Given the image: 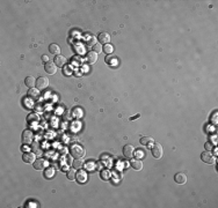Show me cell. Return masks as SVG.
Segmentation results:
<instances>
[{
	"label": "cell",
	"mask_w": 218,
	"mask_h": 208,
	"mask_svg": "<svg viewBox=\"0 0 218 208\" xmlns=\"http://www.w3.org/2000/svg\"><path fill=\"white\" fill-rule=\"evenodd\" d=\"M85 155V149L81 146H73L71 148V156H73L74 158H81Z\"/></svg>",
	"instance_id": "obj_1"
},
{
	"label": "cell",
	"mask_w": 218,
	"mask_h": 208,
	"mask_svg": "<svg viewBox=\"0 0 218 208\" xmlns=\"http://www.w3.org/2000/svg\"><path fill=\"white\" fill-rule=\"evenodd\" d=\"M33 138H34V134H33V132H32V131H29V130H24V131L22 132L21 140L24 145L33 144Z\"/></svg>",
	"instance_id": "obj_2"
},
{
	"label": "cell",
	"mask_w": 218,
	"mask_h": 208,
	"mask_svg": "<svg viewBox=\"0 0 218 208\" xmlns=\"http://www.w3.org/2000/svg\"><path fill=\"white\" fill-rule=\"evenodd\" d=\"M152 155L157 160L161 158V156H163V146L159 142H153L152 144Z\"/></svg>",
	"instance_id": "obj_3"
},
{
	"label": "cell",
	"mask_w": 218,
	"mask_h": 208,
	"mask_svg": "<svg viewBox=\"0 0 218 208\" xmlns=\"http://www.w3.org/2000/svg\"><path fill=\"white\" fill-rule=\"evenodd\" d=\"M48 86H49V80H48V78H45V76H41V78H38V79L36 80V87H37V89H40V90L46 89Z\"/></svg>",
	"instance_id": "obj_4"
},
{
	"label": "cell",
	"mask_w": 218,
	"mask_h": 208,
	"mask_svg": "<svg viewBox=\"0 0 218 208\" xmlns=\"http://www.w3.org/2000/svg\"><path fill=\"white\" fill-rule=\"evenodd\" d=\"M201 158H202V161L203 162H205L208 164H212L214 162H215V157L214 155L211 154V152H204V153H202V155H201Z\"/></svg>",
	"instance_id": "obj_5"
},
{
	"label": "cell",
	"mask_w": 218,
	"mask_h": 208,
	"mask_svg": "<svg viewBox=\"0 0 218 208\" xmlns=\"http://www.w3.org/2000/svg\"><path fill=\"white\" fill-rule=\"evenodd\" d=\"M44 68L48 74H54L57 72V65L54 62H46L44 65Z\"/></svg>",
	"instance_id": "obj_6"
},
{
	"label": "cell",
	"mask_w": 218,
	"mask_h": 208,
	"mask_svg": "<svg viewBox=\"0 0 218 208\" xmlns=\"http://www.w3.org/2000/svg\"><path fill=\"white\" fill-rule=\"evenodd\" d=\"M135 154V148L131 145H125L123 147V155L127 158H131Z\"/></svg>",
	"instance_id": "obj_7"
},
{
	"label": "cell",
	"mask_w": 218,
	"mask_h": 208,
	"mask_svg": "<svg viewBox=\"0 0 218 208\" xmlns=\"http://www.w3.org/2000/svg\"><path fill=\"white\" fill-rule=\"evenodd\" d=\"M22 160L26 163H34L36 161L35 160V154L34 153H29V152H24V154L22 156Z\"/></svg>",
	"instance_id": "obj_8"
},
{
	"label": "cell",
	"mask_w": 218,
	"mask_h": 208,
	"mask_svg": "<svg viewBox=\"0 0 218 208\" xmlns=\"http://www.w3.org/2000/svg\"><path fill=\"white\" fill-rule=\"evenodd\" d=\"M48 166V162L43 160V158H38V160H36L35 162H34V168L36 169V170H42L44 169L45 166Z\"/></svg>",
	"instance_id": "obj_9"
},
{
	"label": "cell",
	"mask_w": 218,
	"mask_h": 208,
	"mask_svg": "<svg viewBox=\"0 0 218 208\" xmlns=\"http://www.w3.org/2000/svg\"><path fill=\"white\" fill-rule=\"evenodd\" d=\"M98 40L100 44H105L106 45V44H109V42H110V36H109V34H107V32H101L99 35Z\"/></svg>",
	"instance_id": "obj_10"
},
{
	"label": "cell",
	"mask_w": 218,
	"mask_h": 208,
	"mask_svg": "<svg viewBox=\"0 0 218 208\" xmlns=\"http://www.w3.org/2000/svg\"><path fill=\"white\" fill-rule=\"evenodd\" d=\"M86 60H87L88 64H94L98 60V53L94 51H89L87 52L86 54Z\"/></svg>",
	"instance_id": "obj_11"
},
{
	"label": "cell",
	"mask_w": 218,
	"mask_h": 208,
	"mask_svg": "<svg viewBox=\"0 0 218 208\" xmlns=\"http://www.w3.org/2000/svg\"><path fill=\"white\" fill-rule=\"evenodd\" d=\"M32 150H33L34 154L37 156H41L43 154L42 147H41V145H40L38 142H33V144H32Z\"/></svg>",
	"instance_id": "obj_12"
},
{
	"label": "cell",
	"mask_w": 218,
	"mask_h": 208,
	"mask_svg": "<svg viewBox=\"0 0 218 208\" xmlns=\"http://www.w3.org/2000/svg\"><path fill=\"white\" fill-rule=\"evenodd\" d=\"M174 180L175 183H177V184H185L187 182V176L183 172H179V174H176L174 176Z\"/></svg>",
	"instance_id": "obj_13"
},
{
	"label": "cell",
	"mask_w": 218,
	"mask_h": 208,
	"mask_svg": "<svg viewBox=\"0 0 218 208\" xmlns=\"http://www.w3.org/2000/svg\"><path fill=\"white\" fill-rule=\"evenodd\" d=\"M54 64H56L58 67H63V66L66 64V58L64 56L58 54V56H56V58H54Z\"/></svg>",
	"instance_id": "obj_14"
},
{
	"label": "cell",
	"mask_w": 218,
	"mask_h": 208,
	"mask_svg": "<svg viewBox=\"0 0 218 208\" xmlns=\"http://www.w3.org/2000/svg\"><path fill=\"white\" fill-rule=\"evenodd\" d=\"M76 179L79 182V183H85L86 179H87V174H86L84 170H80L79 172H77Z\"/></svg>",
	"instance_id": "obj_15"
},
{
	"label": "cell",
	"mask_w": 218,
	"mask_h": 208,
	"mask_svg": "<svg viewBox=\"0 0 218 208\" xmlns=\"http://www.w3.org/2000/svg\"><path fill=\"white\" fill-rule=\"evenodd\" d=\"M131 166L135 169V170H137V171H139V170H142L143 169V162L141 161V160H132L131 161Z\"/></svg>",
	"instance_id": "obj_16"
},
{
	"label": "cell",
	"mask_w": 218,
	"mask_h": 208,
	"mask_svg": "<svg viewBox=\"0 0 218 208\" xmlns=\"http://www.w3.org/2000/svg\"><path fill=\"white\" fill-rule=\"evenodd\" d=\"M40 89H35V88H30L29 92H28V95L32 100H38L40 98Z\"/></svg>",
	"instance_id": "obj_17"
},
{
	"label": "cell",
	"mask_w": 218,
	"mask_h": 208,
	"mask_svg": "<svg viewBox=\"0 0 218 208\" xmlns=\"http://www.w3.org/2000/svg\"><path fill=\"white\" fill-rule=\"evenodd\" d=\"M24 83H26V86H27V87H29V88H34V87H35V84H36V80H35V78H34V76H27V78H26V80H24Z\"/></svg>",
	"instance_id": "obj_18"
},
{
	"label": "cell",
	"mask_w": 218,
	"mask_h": 208,
	"mask_svg": "<svg viewBox=\"0 0 218 208\" xmlns=\"http://www.w3.org/2000/svg\"><path fill=\"white\" fill-rule=\"evenodd\" d=\"M40 120V117L36 114H29L27 116V122L29 124H33V123H37Z\"/></svg>",
	"instance_id": "obj_19"
},
{
	"label": "cell",
	"mask_w": 218,
	"mask_h": 208,
	"mask_svg": "<svg viewBox=\"0 0 218 208\" xmlns=\"http://www.w3.org/2000/svg\"><path fill=\"white\" fill-rule=\"evenodd\" d=\"M49 51H50V53H52V54L58 56V54H59V52H60V48H59L57 44H50V46H49Z\"/></svg>",
	"instance_id": "obj_20"
},
{
	"label": "cell",
	"mask_w": 218,
	"mask_h": 208,
	"mask_svg": "<svg viewBox=\"0 0 218 208\" xmlns=\"http://www.w3.org/2000/svg\"><path fill=\"white\" fill-rule=\"evenodd\" d=\"M54 176V168H46V169L44 170V177H45V178L50 179V178H52Z\"/></svg>",
	"instance_id": "obj_21"
},
{
	"label": "cell",
	"mask_w": 218,
	"mask_h": 208,
	"mask_svg": "<svg viewBox=\"0 0 218 208\" xmlns=\"http://www.w3.org/2000/svg\"><path fill=\"white\" fill-rule=\"evenodd\" d=\"M66 177H67V179H70V180H74L77 177L76 169H74V168H73V169H70V170L66 172Z\"/></svg>",
	"instance_id": "obj_22"
},
{
	"label": "cell",
	"mask_w": 218,
	"mask_h": 208,
	"mask_svg": "<svg viewBox=\"0 0 218 208\" xmlns=\"http://www.w3.org/2000/svg\"><path fill=\"white\" fill-rule=\"evenodd\" d=\"M141 144L143 146H150L153 144V139L152 138H150V136H143L142 139H141Z\"/></svg>",
	"instance_id": "obj_23"
},
{
	"label": "cell",
	"mask_w": 218,
	"mask_h": 208,
	"mask_svg": "<svg viewBox=\"0 0 218 208\" xmlns=\"http://www.w3.org/2000/svg\"><path fill=\"white\" fill-rule=\"evenodd\" d=\"M72 166H73V168H74V169H81V168H82V166H84V162H82L81 160L77 158V160H74V161L72 162Z\"/></svg>",
	"instance_id": "obj_24"
},
{
	"label": "cell",
	"mask_w": 218,
	"mask_h": 208,
	"mask_svg": "<svg viewBox=\"0 0 218 208\" xmlns=\"http://www.w3.org/2000/svg\"><path fill=\"white\" fill-rule=\"evenodd\" d=\"M102 51L105 52V53H107V54H110V53H113V51H114V48H113L110 44H106V45L102 48Z\"/></svg>",
	"instance_id": "obj_25"
},
{
	"label": "cell",
	"mask_w": 218,
	"mask_h": 208,
	"mask_svg": "<svg viewBox=\"0 0 218 208\" xmlns=\"http://www.w3.org/2000/svg\"><path fill=\"white\" fill-rule=\"evenodd\" d=\"M93 49H94L93 51L96 52V53H100V52L102 51V46H101V44H100V43H95V44H94V46H93Z\"/></svg>",
	"instance_id": "obj_26"
},
{
	"label": "cell",
	"mask_w": 218,
	"mask_h": 208,
	"mask_svg": "<svg viewBox=\"0 0 218 208\" xmlns=\"http://www.w3.org/2000/svg\"><path fill=\"white\" fill-rule=\"evenodd\" d=\"M101 177L105 179V180H107V179H109V177H110V174H109L108 170H103L102 172H101Z\"/></svg>",
	"instance_id": "obj_27"
},
{
	"label": "cell",
	"mask_w": 218,
	"mask_h": 208,
	"mask_svg": "<svg viewBox=\"0 0 218 208\" xmlns=\"http://www.w3.org/2000/svg\"><path fill=\"white\" fill-rule=\"evenodd\" d=\"M204 148H205V150L210 152V150H212L214 146H212V144H211V142H205V144H204Z\"/></svg>",
	"instance_id": "obj_28"
},
{
	"label": "cell",
	"mask_w": 218,
	"mask_h": 208,
	"mask_svg": "<svg viewBox=\"0 0 218 208\" xmlns=\"http://www.w3.org/2000/svg\"><path fill=\"white\" fill-rule=\"evenodd\" d=\"M86 44H87V45H92V46H94V44H95V38H94V37L88 38L87 42H86Z\"/></svg>",
	"instance_id": "obj_29"
},
{
	"label": "cell",
	"mask_w": 218,
	"mask_h": 208,
	"mask_svg": "<svg viewBox=\"0 0 218 208\" xmlns=\"http://www.w3.org/2000/svg\"><path fill=\"white\" fill-rule=\"evenodd\" d=\"M64 74H65V75H70V74H72V67L66 66L65 70H64Z\"/></svg>",
	"instance_id": "obj_30"
},
{
	"label": "cell",
	"mask_w": 218,
	"mask_h": 208,
	"mask_svg": "<svg viewBox=\"0 0 218 208\" xmlns=\"http://www.w3.org/2000/svg\"><path fill=\"white\" fill-rule=\"evenodd\" d=\"M111 58H113V57L107 56V57H106V62H107V64H111V62H115V59H111Z\"/></svg>",
	"instance_id": "obj_31"
},
{
	"label": "cell",
	"mask_w": 218,
	"mask_h": 208,
	"mask_svg": "<svg viewBox=\"0 0 218 208\" xmlns=\"http://www.w3.org/2000/svg\"><path fill=\"white\" fill-rule=\"evenodd\" d=\"M139 117H141V114H137V116H133V117H131L130 120H133V119H136V118H139Z\"/></svg>",
	"instance_id": "obj_32"
},
{
	"label": "cell",
	"mask_w": 218,
	"mask_h": 208,
	"mask_svg": "<svg viewBox=\"0 0 218 208\" xmlns=\"http://www.w3.org/2000/svg\"><path fill=\"white\" fill-rule=\"evenodd\" d=\"M143 155H144V154H143V152L139 149V150H138V156H143Z\"/></svg>",
	"instance_id": "obj_33"
}]
</instances>
